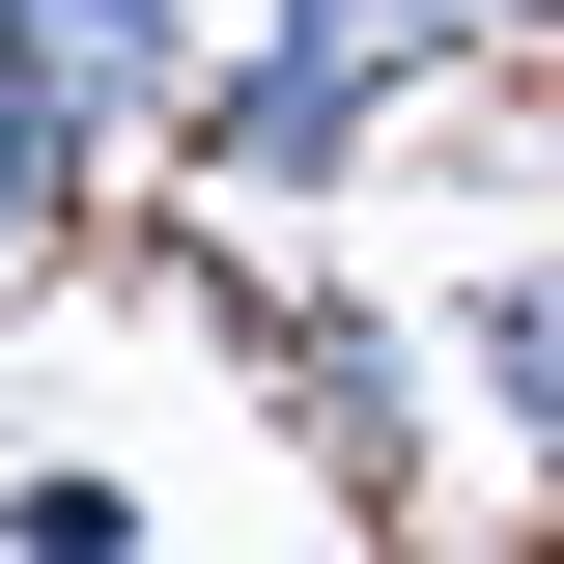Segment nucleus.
Segmentation results:
<instances>
[{
  "instance_id": "1",
  "label": "nucleus",
  "mask_w": 564,
  "mask_h": 564,
  "mask_svg": "<svg viewBox=\"0 0 564 564\" xmlns=\"http://www.w3.org/2000/svg\"><path fill=\"white\" fill-rule=\"evenodd\" d=\"M198 198L226 226H311V198H367V170H395V113H367V85H311V57H198Z\"/></svg>"
},
{
  "instance_id": "2",
  "label": "nucleus",
  "mask_w": 564,
  "mask_h": 564,
  "mask_svg": "<svg viewBox=\"0 0 564 564\" xmlns=\"http://www.w3.org/2000/svg\"><path fill=\"white\" fill-rule=\"evenodd\" d=\"M0 29L85 85V141H170V113H198V0H0Z\"/></svg>"
},
{
  "instance_id": "3",
  "label": "nucleus",
  "mask_w": 564,
  "mask_h": 564,
  "mask_svg": "<svg viewBox=\"0 0 564 564\" xmlns=\"http://www.w3.org/2000/svg\"><path fill=\"white\" fill-rule=\"evenodd\" d=\"M282 395H311L339 480H423V339H395V311H282Z\"/></svg>"
},
{
  "instance_id": "4",
  "label": "nucleus",
  "mask_w": 564,
  "mask_h": 564,
  "mask_svg": "<svg viewBox=\"0 0 564 564\" xmlns=\"http://www.w3.org/2000/svg\"><path fill=\"white\" fill-rule=\"evenodd\" d=\"M85 198H113V141H85V85H57V57H29V29H0V282L57 254V226H85Z\"/></svg>"
},
{
  "instance_id": "5",
  "label": "nucleus",
  "mask_w": 564,
  "mask_h": 564,
  "mask_svg": "<svg viewBox=\"0 0 564 564\" xmlns=\"http://www.w3.org/2000/svg\"><path fill=\"white\" fill-rule=\"evenodd\" d=\"M254 57H311V85H367L395 141H423V85H480V57H452V0H254Z\"/></svg>"
},
{
  "instance_id": "6",
  "label": "nucleus",
  "mask_w": 564,
  "mask_h": 564,
  "mask_svg": "<svg viewBox=\"0 0 564 564\" xmlns=\"http://www.w3.org/2000/svg\"><path fill=\"white\" fill-rule=\"evenodd\" d=\"M452 367H480V395H508V452L564 480V254H480V282H452Z\"/></svg>"
},
{
  "instance_id": "7",
  "label": "nucleus",
  "mask_w": 564,
  "mask_h": 564,
  "mask_svg": "<svg viewBox=\"0 0 564 564\" xmlns=\"http://www.w3.org/2000/svg\"><path fill=\"white\" fill-rule=\"evenodd\" d=\"M452 57H480V85H508V57H564V0H452Z\"/></svg>"
},
{
  "instance_id": "8",
  "label": "nucleus",
  "mask_w": 564,
  "mask_h": 564,
  "mask_svg": "<svg viewBox=\"0 0 564 564\" xmlns=\"http://www.w3.org/2000/svg\"><path fill=\"white\" fill-rule=\"evenodd\" d=\"M508 564H564V480H536V508H508Z\"/></svg>"
}]
</instances>
